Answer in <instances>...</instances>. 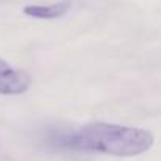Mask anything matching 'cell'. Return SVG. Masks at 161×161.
Wrapping results in <instances>:
<instances>
[{
  "mask_svg": "<svg viewBox=\"0 0 161 161\" xmlns=\"http://www.w3.org/2000/svg\"><path fill=\"white\" fill-rule=\"evenodd\" d=\"M60 144L73 150L128 158L148 152L155 144V136L142 128L92 122L63 136Z\"/></svg>",
  "mask_w": 161,
  "mask_h": 161,
  "instance_id": "6da1fadb",
  "label": "cell"
},
{
  "mask_svg": "<svg viewBox=\"0 0 161 161\" xmlns=\"http://www.w3.org/2000/svg\"><path fill=\"white\" fill-rule=\"evenodd\" d=\"M69 8L71 3L68 2H58L51 5H27L24 7V14L35 19H57L62 18Z\"/></svg>",
  "mask_w": 161,
  "mask_h": 161,
  "instance_id": "3957f363",
  "label": "cell"
},
{
  "mask_svg": "<svg viewBox=\"0 0 161 161\" xmlns=\"http://www.w3.org/2000/svg\"><path fill=\"white\" fill-rule=\"evenodd\" d=\"M32 77L27 71L11 66L0 58V93L2 95H21L29 90Z\"/></svg>",
  "mask_w": 161,
  "mask_h": 161,
  "instance_id": "7a4b0ae2",
  "label": "cell"
}]
</instances>
